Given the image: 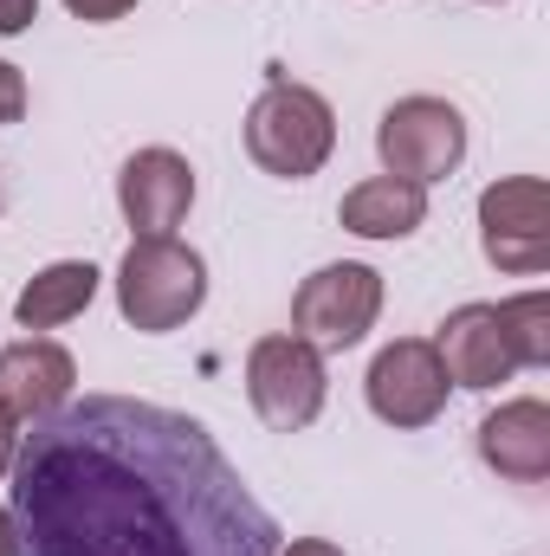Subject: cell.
Returning a JSON list of instances; mask_svg holds the SVG:
<instances>
[{
	"label": "cell",
	"mask_w": 550,
	"mask_h": 556,
	"mask_svg": "<svg viewBox=\"0 0 550 556\" xmlns=\"http://www.w3.org/2000/svg\"><path fill=\"white\" fill-rule=\"evenodd\" d=\"M65 7H72L78 20H91V26H104V20H124V13H130L137 0H65Z\"/></svg>",
	"instance_id": "ac0fdd59"
},
{
	"label": "cell",
	"mask_w": 550,
	"mask_h": 556,
	"mask_svg": "<svg viewBox=\"0 0 550 556\" xmlns=\"http://www.w3.org/2000/svg\"><path fill=\"white\" fill-rule=\"evenodd\" d=\"M201 304H208V260L195 247H182L175 233L130 240V253L117 266V311L130 330H142V337L182 330Z\"/></svg>",
	"instance_id": "7a4b0ae2"
},
{
	"label": "cell",
	"mask_w": 550,
	"mask_h": 556,
	"mask_svg": "<svg viewBox=\"0 0 550 556\" xmlns=\"http://www.w3.org/2000/svg\"><path fill=\"white\" fill-rule=\"evenodd\" d=\"M117 207H124V220L142 233H175L182 220H188V207H195V168H188V155H175V149H137L130 162H124V175H117Z\"/></svg>",
	"instance_id": "8fae6325"
},
{
	"label": "cell",
	"mask_w": 550,
	"mask_h": 556,
	"mask_svg": "<svg viewBox=\"0 0 550 556\" xmlns=\"http://www.w3.org/2000/svg\"><path fill=\"white\" fill-rule=\"evenodd\" d=\"M20 111H26V78H20V65L0 59V124H20Z\"/></svg>",
	"instance_id": "2e32d148"
},
{
	"label": "cell",
	"mask_w": 550,
	"mask_h": 556,
	"mask_svg": "<svg viewBox=\"0 0 550 556\" xmlns=\"http://www.w3.org/2000/svg\"><path fill=\"white\" fill-rule=\"evenodd\" d=\"M486 7H492V0H486Z\"/></svg>",
	"instance_id": "603a6c76"
},
{
	"label": "cell",
	"mask_w": 550,
	"mask_h": 556,
	"mask_svg": "<svg viewBox=\"0 0 550 556\" xmlns=\"http://www.w3.org/2000/svg\"><path fill=\"white\" fill-rule=\"evenodd\" d=\"M337 227L357 240H409L427 227V188L402 175H370L337 201Z\"/></svg>",
	"instance_id": "4fadbf2b"
},
{
	"label": "cell",
	"mask_w": 550,
	"mask_h": 556,
	"mask_svg": "<svg viewBox=\"0 0 550 556\" xmlns=\"http://www.w3.org/2000/svg\"><path fill=\"white\" fill-rule=\"evenodd\" d=\"M330 376H324V350H311L304 337H260L247 350V402L273 433H298L324 415Z\"/></svg>",
	"instance_id": "5b68a950"
},
{
	"label": "cell",
	"mask_w": 550,
	"mask_h": 556,
	"mask_svg": "<svg viewBox=\"0 0 550 556\" xmlns=\"http://www.w3.org/2000/svg\"><path fill=\"white\" fill-rule=\"evenodd\" d=\"M273 556H343L337 544H324V538H291V544H278Z\"/></svg>",
	"instance_id": "ffe728a7"
},
{
	"label": "cell",
	"mask_w": 550,
	"mask_h": 556,
	"mask_svg": "<svg viewBox=\"0 0 550 556\" xmlns=\"http://www.w3.org/2000/svg\"><path fill=\"white\" fill-rule=\"evenodd\" d=\"M337 149V111L324 91L273 78L247 111V155L278 181H311Z\"/></svg>",
	"instance_id": "3957f363"
},
{
	"label": "cell",
	"mask_w": 550,
	"mask_h": 556,
	"mask_svg": "<svg viewBox=\"0 0 550 556\" xmlns=\"http://www.w3.org/2000/svg\"><path fill=\"white\" fill-rule=\"evenodd\" d=\"M479 253L512 278L550 273V188L545 175H505L479 194Z\"/></svg>",
	"instance_id": "52a82bcc"
},
{
	"label": "cell",
	"mask_w": 550,
	"mask_h": 556,
	"mask_svg": "<svg viewBox=\"0 0 550 556\" xmlns=\"http://www.w3.org/2000/svg\"><path fill=\"white\" fill-rule=\"evenodd\" d=\"M447 369L434 356L427 337H396L376 350L370 376H363V395H370V415L389 420V427H434L447 408Z\"/></svg>",
	"instance_id": "ba28073f"
},
{
	"label": "cell",
	"mask_w": 550,
	"mask_h": 556,
	"mask_svg": "<svg viewBox=\"0 0 550 556\" xmlns=\"http://www.w3.org/2000/svg\"><path fill=\"white\" fill-rule=\"evenodd\" d=\"M39 20V0H0V39H20Z\"/></svg>",
	"instance_id": "e0dca14e"
},
{
	"label": "cell",
	"mask_w": 550,
	"mask_h": 556,
	"mask_svg": "<svg viewBox=\"0 0 550 556\" xmlns=\"http://www.w3.org/2000/svg\"><path fill=\"white\" fill-rule=\"evenodd\" d=\"M0 207H7V194H0Z\"/></svg>",
	"instance_id": "7402d4cb"
},
{
	"label": "cell",
	"mask_w": 550,
	"mask_h": 556,
	"mask_svg": "<svg viewBox=\"0 0 550 556\" xmlns=\"http://www.w3.org/2000/svg\"><path fill=\"white\" fill-rule=\"evenodd\" d=\"M383 317V273L363 260H337L298 285L291 298V337L311 350H357Z\"/></svg>",
	"instance_id": "277c9868"
},
{
	"label": "cell",
	"mask_w": 550,
	"mask_h": 556,
	"mask_svg": "<svg viewBox=\"0 0 550 556\" xmlns=\"http://www.w3.org/2000/svg\"><path fill=\"white\" fill-rule=\"evenodd\" d=\"M0 556H13V544H7V511H0Z\"/></svg>",
	"instance_id": "44dd1931"
},
{
	"label": "cell",
	"mask_w": 550,
	"mask_h": 556,
	"mask_svg": "<svg viewBox=\"0 0 550 556\" xmlns=\"http://www.w3.org/2000/svg\"><path fill=\"white\" fill-rule=\"evenodd\" d=\"M479 459L512 479V485H545L550 479V408L538 395L499 402L492 415L479 420Z\"/></svg>",
	"instance_id": "7c38bea8"
},
{
	"label": "cell",
	"mask_w": 550,
	"mask_h": 556,
	"mask_svg": "<svg viewBox=\"0 0 550 556\" xmlns=\"http://www.w3.org/2000/svg\"><path fill=\"white\" fill-rule=\"evenodd\" d=\"M13 556H273L278 525L195 415L85 395L20 433Z\"/></svg>",
	"instance_id": "6da1fadb"
},
{
	"label": "cell",
	"mask_w": 550,
	"mask_h": 556,
	"mask_svg": "<svg viewBox=\"0 0 550 556\" xmlns=\"http://www.w3.org/2000/svg\"><path fill=\"white\" fill-rule=\"evenodd\" d=\"M447 382L453 389H499L518 376V356L505 343V324H499V304H460L447 311V324L427 337Z\"/></svg>",
	"instance_id": "30bf717a"
},
{
	"label": "cell",
	"mask_w": 550,
	"mask_h": 556,
	"mask_svg": "<svg viewBox=\"0 0 550 556\" xmlns=\"http://www.w3.org/2000/svg\"><path fill=\"white\" fill-rule=\"evenodd\" d=\"M13 459H20V420L0 408V479L13 472Z\"/></svg>",
	"instance_id": "d6986e66"
},
{
	"label": "cell",
	"mask_w": 550,
	"mask_h": 556,
	"mask_svg": "<svg viewBox=\"0 0 550 556\" xmlns=\"http://www.w3.org/2000/svg\"><path fill=\"white\" fill-rule=\"evenodd\" d=\"M91 298H98V266L91 260H59V266L33 273V285L13 298V317H20V330H59L78 311H91Z\"/></svg>",
	"instance_id": "5bb4252c"
},
{
	"label": "cell",
	"mask_w": 550,
	"mask_h": 556,
	"mask_svg": "<svg viewBox=\"0 0 550 556\" xmlns=\"http://www.w3.org/2000/svg\"><path fill=\"white\" fill-rule=\"evenodd\" d=\"M499 324H505V343L518 356V369H545L550 363V298L545 291H518L499 304Z\"/></svg>",
	"instance_id": "9a60e30c"
},
{
	"label": "cell",
	"mask_w": 550,
	"mask_h": 556,
	"mask_svg": "<svg viewBox=\"0 0 550 556\" xmlns=\"http://www.w3.org/2000/svg\"><path fill=\"white\" fill-rule=\"evenodd\" d=\"M78 389V363L65 343L52 337H20L0 350V408L20 427H39L46 415H59Z\"/></svg>",
	"instance_id": "9c48e42d"
},
{
	"label": "cell",
	"mask_w": 550,
	"mask_h": 556,
	"mask_svg": "<svg viewBox=\"0 0 550 556\" xmlns=\"http://www.w3.org/2000/svg\"><path fill=\"white\" fill-rule=\"evenodd\" d=\"M376 155H383V175H402L421 188L447 181L466 162V117L447 98H396L376 124Z\"/></svg>",
	"instance_id": "8992f818"
}]
</instances>
